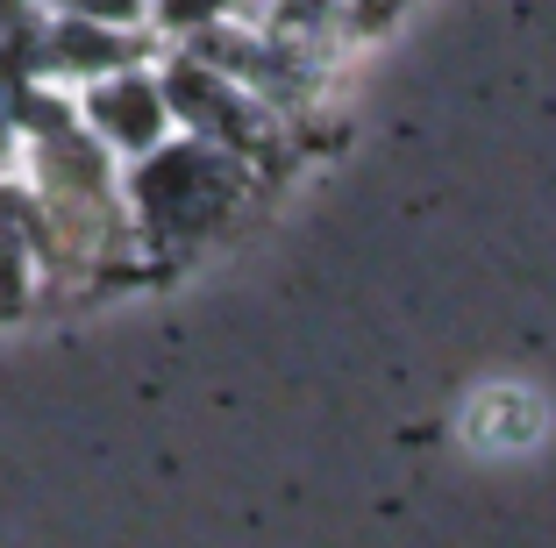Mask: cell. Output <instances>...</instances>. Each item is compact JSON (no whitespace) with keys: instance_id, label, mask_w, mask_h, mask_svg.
<instances>
[{"instance_id":"obj_1","label":"cell","mask_w":556,"mask_h":548,"mask_svg":"<svg viewBox=\"0 0 556 548\" xmlns=\"http://www.w3.org/2000/svg\"><path fill=\"white\" fill-rule=\"evenodd\" d=\"M8 150H15V122H8V107H0V164H8Z\"/></svg>"}]
</instances>
